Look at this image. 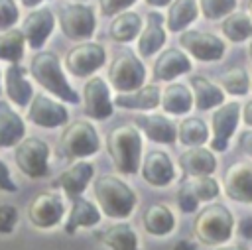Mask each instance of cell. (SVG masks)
I'll list each match as a JSON object with an SVG mask.
<instances>
[{"instance_id":"cell-20","label":"cell","mask_w":252,"mask_h":250,"mask_svg":"<svg viewBox=\"0 0 252 250\" xmlns=\"http://www.w3.org/2000/svg\"><path fill=\"white\" fill-rule=\"evenodd\" d=\"M189 69H191V61L181 49H165L154 63L152 75L156 81H171L177 75L187 73Z\"/></svg>"},{"instance_id":"cell-47","label":"cell","mask_w":252,"mask_h":250,"mask_svg":"<svg viewBox=\"0 0 252 250\" xmlns=\"http://www.w3.org/2000/svg\"><path fill=\"white\" fill-rule=\"evenodd\" d=\"M146 2H148L150 6H158V8H159V6H167V4H169V0H146Z\"/></svg>"},{"instance_id":"cell-38","label":"cell","mask_w":252,"mask_h":250,"mask_svg":"<svg viewBox=\"0 0 252 250\" xmlns=\"http://www.w3.org/2000/svg\"><path fill=\"white\" fill-rule=\"evenodd\" d=\"M199 2H201V12L209 20L228 16L236 8V0H199Z\"/></svg>"},{"instance_id":"cell-12","label":"cell","mask_w":252,"mask_h":250,"mask_svg":"<svg viewBox=\"0 0 252 250\" xmlns=\"http://www.w3.org/2000/svg\"><path fill=\"white\" fill-rule=\"evenodd\" d=\"M63 211H65V207H63L61 197L53 191H45V193H39L37 197H33V201L30 203L28 219L37 228H51V226L59 224Z\"/></svg>"},{"instance_id":"cell-42","label":"cell","mask_w":252,"mask_h":250,"mask_svg":"<svg viewBox=\"0 0 252 250\" xmlns=\"http://www.w3.org/2000/svg\"><path fill=\"white\" fill-rule=\"evenodd\" d=\"M0 189L2 191H8V193H14L16 191V183L10 177V169H8V165L2 159H0Z\"/></svg>"},{"instance_id":"cell-19","label":"cell","mask_w":252,"mask_h":250,"mask_svg":"<svg viewBox=\"0 0 252 250\" xmlns=\"http://www.w3.org/2000/svg\"><path fill=\"white\" fill-rule=\"evenodd\" d=\"M93 173H94L93 163H89V161H75L69 169H65L53 181V187H61L71 199H75V197H79L87 189L89 181L93 179Z\"/></svg>"},{"instance_id":"cell-22","label":"cell","mask_w":252,"mask_h":250,"mask_svg":"<svg viewBox=\"0 0 252 250\" xmlns=\"http://www.w3.org/2000/svg\"><path fill=\"white\" fill-rule=\"evenodd\" d=\"M179 165L187 177L193 175H211L217 167V159L211 150H205L201 146L189 148L179 156Z\"/></svg>"},{"instance_id":"cell-46","label":"cell","mask_w":252,"mask_h":250,"mask_svg":"<svg viewBox=\"0 0 252 250\" xmlns=\"http://www.w3.org/2000/svg\"><path fill=\"white\" fill-rule=\"evenodd\" d=\"M173 250H197V246H195L191 240H179V242L173 246Z\"/></svg>"},{"instance_id":"cell-41","label":"cell","mask_w":252,"mask_h":250,"mask_svg":"<svg viewBox=\"0 0 252 250\" xmlns=\"http://www.w3.org/2000/svg\"><path fill=\"white\" fill-rule=\"evenodd\" d=\"M98 2H100V10L104 16H114L116 12H122L128 6H132L136 0H98Z\"/></svg>"},{"instance_id":"cell-36","label":"cell","mask_w":252,"mask_h":250,"mask_svg":"<svg viewBox=\"0 0 252 250\" xmlns=\"http://www.w3.org/2000/svg\"><path fill=\"white\" fill-rule=\"evenodd\" d=\"M24 57V35L20 30H10L0 33V59L10 63H20Z\"/></svg>"},{"instance_id":"cell-29","label":"cell","mask_w":252,"mask_h":250,"mask_svg":"<svg viewBox=\"0 0 252 250\" xmlns=\"http://www.w3.org/2000/svg\"><path fill=\"white\" fill-rule=\"evenodd\" d=\"M191 87H193V98H195L197 110H209V108L220 106L224 100V93L220 91V87H217L209 79L195 75L191 77Z\"/></svg>"},{"instance_id":"cell-34","label":"cell","mask_w":252,"mask_h":250,"mask_svg":"<svg viewBox=\"0 0 252 250\" xmlns=\"http://www.w3.org/2000/svg\"><path fill=\"white\" fill-rule=\"evenodd\" d=\"M177 138L183 146L195 148L209 140V128L201 118H185L177 128Z\"/></svg>"},{"instance_id":"cell-26","label":"cell","mask_w":252,"mask_h":250,"mask_svg":"<svg viewBox=\"0 0 252 250\" xmlns=\"http://www.w3.org/2000/svg\"><path fill=\"white\" fill-rule=\"evenodd\" d=\"M6 93L18 106H26L33 96V89L26 79V69L20 63H12L6 69Z\"/></svg>"},{"instance_id":"cell-23","label":"cell","mask_w":252,"mask_h":250,"mask_svg":"<svg viewBox=\"0 0 252 250\" xmlns=\"http://www.w3.org/2000/svg\"><path fill=\"white\" fill-rule=\"evenodd\" d=\"M136 128L144 130L146 136L154 142H159V144H173L175 138H177V130L175 126L165 118V116H159V114H142V116H136Z\"/></svg>"},{"instance_id":"cell-15","label":"cell","mask_w":252,"mask_h":250,"mask_svg":"<svg viewBox=\"0 0 252 250\" xmlns=\"http://www.w3.org/2000/svg\"><path fill=\"white\" fill-rule=\"evenodd\" d=\"M238 118H240V104L238 102H226V104H220L219 110H215L211 150L224 152L228 148V140L236 130Z\"/></svg>"},{"instance_id":"cell-44","label":"cell","mask_w":252,"mask_h":250,"mask_svg":"<svg viewBox=\"0 0 252 250\" xmlns=\"http://www.w3.org/2000/svg\"><path fill=\"white\" fill-rule=\"evenodd\" d=\"M238 232H240V236H244V238H252V219H250V217H246V219L240 220Z\"/></svg>"},{"instance_id":"cell-10","label":"cell","mask_w":252,"mask_h":250,"mask_svg":"<svg viewBox=\"0 0 252 250\" xmlns=\"http://www.w3.org/2000/svg\"><path fill=\"white\" fill-rule=\"evenodd\" d=\"M179 43L199 61H217L224 55V41L209 31L187 30L179 35Z\"/></svg>"},{"instance_id":"cell-18","label":"cell","mask_w":252,"mask_h":250,"mask_svg":"<svg viewBox=\"0 0 252 250\" xmlns=\"http://www.w3.org/2000/svg\"><path fill=\"white\" fill-rule=\"evenodd\" d=\"M142 177L154 187L169 185L175 177V169L169 156L159 150L150 152L142 161Z\"/></svg>"},{"instance_id":"cell-6","label":"cell","mask_w":252,"mask_h":250,"mask_svg":"<svg viewBox=\"0 0 252 250\" xmlns=\"http://www.w3.org/2000/svg\"><path fill=\"white\" fill-rule=\"evenodd\" d=\"M14 159L20 171L32 179H39L49 173V146L41 138H22L16 144Z\"/></svg>"},{"instance_id":"cell-3","label":"cell","mask_w":252,"mask_h":250,"mask_svg":"<svg viewBox=\"0 0 252 250\" xmlns=\"http://www.w3.org/2000/svg\"><path fill=\"white\" fill-rule=\"evenodd\" d=\"M94 199L100 211L112 219H126L136 207V193L118 177L102 175L94 181Z\"/></svg>"},{"instance_id":"cell-1","label":"cell","mask_w":252,"mask_h":250,"mask_svg":"<svg viewBox=\"0 0 252 250\" xmlns=\"http://www.w3.org/2000/svg\"><path fill=\"white\" fill-rule=\"evenodd\" d=\"M106 150L120 173L134 175L140 169L142 136L136 126H118L106 136Z\"/></svg>"},{"instance_id":"cell-33","label":"cell","mask_w":252,"mask_h":250,"mask_svg":"<svg viewBox=\"0 0 252 250\" xmlns=\"http://www.w3.org/2000/svg\"><path fill=\"white\" fill-rule=\"evenodd\" d=\"M197 18V2L195 0H173L167 10V28L171 31L185 30Z\"/></svg>"},{"instance_id":"cell-4","label":"cell","mask_w":252,"mask_h":250,"mask_svg":"<svg viewBox=\"0 0 252 250\" xmlns=\"http://www.w3.org/2000/svg\"><path fill=\"white\" fill-rule=\"evenodd\" d=\"M232 228H234V219L230 211L220 203L207 205L193 222L195 236L207 246H217L226 242L232 234Z\"/></svg>"},{"instance_id":"cell-7","label":"cell","mask_w":252,"mask_h":250,"mask_svg":"<svg viewBox=\"0 0 252 250\" xmlns=\"http://www.w3.org/2000/svg\"><path fill=\"white\" fill-rule=\"evenodd\" d=\"M108 79L110 85L120 91V93H132L136 89H140L146 81V67L144 63L132 55V53H122L118 55L110 67H108Z\"/></svg>"},{"instance_id":"cell-45","label":"cell","mask_w":252,"mask_h":250,"mask_svg":"<svg viewBox=\"0 0 252 250\" xmlns=\"http://www.w3.org/2000/svg\"><path fill=\"white\" fill-rule=\"evenodd\" d=\"M242 118H244V122H246L248 126H252V100H248V102L244 104V108H242Z\"/></svg>"},{"instance_id":"cell-16","label":"cell","mask_w":252,"mask_h":250,"mask_svg":"<svg viewBox=\"0 0 252 250\" xmlns=\"http://www.w3.org/2000/svg\"><path fill=\"white\" fill-rule=\"evenodd\" d=\"M28 118L37 124V126H43V128H55V126H61L67 122L69 114L65 110L63 104L51 100L49 96L45 94H33L32 96V104H30V110H28Z\"/></svg>"},{"instance_id":"cell-25","label":"cell","mask_w":252,"mask_h":250,"mask_svg":"<svg viewBox=\"0 0 252 250\" xmlns=\"http://www.w3.org/2000/svg\"><path fill=\"white\" fill-rule=\"evenodd\" d=\"M94 236H96V240L106 244L110 250H140L138 248V236L128 222L110 224L104 230H98Z\"/></svg>"},{"instance_id":"cell-27","label":"cell","mask_w":252,"mask_h":250,"mask_svg":"<svg viewBox=\"0 0 252 250\" xmlns=\"http://www.w3.org/2000/svg\"><path fill=\"white\" fill-rule=\"evenodd\" d=\"M161 91L158 85H142L132 93H122L114 98L112 104L120 108H136V110H150L159 104Z\"/></svg>"},{"instance_id":"cell-50","label":"cell","mask_w":252,"mask_h":250,"mask_svg":"<svg viewBox=\"0 0 252 250\" xmlns=\"http://www.w3.org/2000/svg\"><path fill=\"white\" fill-rule=\"evenodd\" d=\"M248 14L252 16V0H248Z\"/></svg>"},{"instance_id":"cell-21","label":"cell","mask_w":252,"mask_h":250,"mask_svg":"<svg viewBox=\"0 0 252 250\" xmlns=\"http://www.w3.org/2000/svg\"><path fill=\"white\" fill-rule=\"evenodd\" d=\"M146 28L138 39V53L142 57L154 55L163 43H165V31H163V16L159 12H150L146 16Z\"/></svg>"},{"instance_id":"cell-11","label":"cell","mask_w":252,"mask_h":250,"mask_svg":"<svg viewBox=\"0 0 252 250\" xmlns=\"http://www.w3.org/2000/svg\"><path fill=\"white\" fill-rule=\"evenodd\" d=\"M104 59H106L104 47L98 45V43L87 41V43H81V45L73 47L67 53L65 65H67L71 75H75V77H89V75H93L94 71H98L102 67Z\"/></svg>"},{"instance_id":"cell-28","label":"cell","mask_w":252,"mask_h":250,"mask_svg":"<svg viewBox=\"0 0 252 250\" xmlns=\"http://www.w3.org/2000/svg\"><path fill=\"white\" fill-rule=\"evenodd\" d=\"M100 220V211L87 199H83L81 195L73 199V207L69 213V219L65 222V232L73 234L77 228H85V226H94Z\"/></svg>"},{"instance_id":"cell-8","label":"cell","mask_w":252,"mask_h":250,"mask_svg":"<svg viewBox=\"0 0 252 250\" xmlns=\"http://www.w3.org/2000/svg\"><path fill=\"white\" fill-rule=\"evenodd\" d=\"M59 24H61L63 33L69 39H75V41L89 39L94 33V28H96L94 14L85 4L63 6L61 12H59Z\"/></svg>"},{"instance_id":"cell-2","label":"cell","mask_w":252,"mask_h":250,"mask_svg":"<svg viewBox=\"0 0 252 250\" xmlns=\"http://www.w3.org/2000/svg\"><path fill=\"white\" fill-rule=\"evenodd\" d=\"M30 73H32V77L45 91H49L57 98H61L65 102H71V104H77L79 102V94L67 83V79H65L63 71H61L59 59H57L55 53H51V51H39V53H35L32 57V63H30Z\"/></svg>"},{"instance_id":"cell-48","label":"cell","mask_w":252,"mask_h":250,"mask_svg":"<svg viewBox=\"0 0 252 250\" xmlns=\"http://www.w3.org/2000/svg\"><path fill=\"white\" fill-rule=\"evenodd\" d=\"M217 250H246L244 246H238V244H230V246H219Z\"/></svg>"},{"instance_id":"cell-24","label":"cell","mask_w":252,"mask_h":250,"mask_svg":"<svg viewBox=\"0 0 252 250\" xmlns=\"http://www.w3.org/2000/svg\"><path fill=\"white\" fill-rule=\"evenodd\" d=\"M26 134L24 120L6 100H0V148L16 146Z\"/></svg>"},{"instance_id":"cell-37","label":"cell","mask_w":252,"mask_h":250,"mask_svg":"<svg viewBox=\"0 0 252 250\" xmlns=\"http://www.w3.org/2000/svg\"><path fill=\"white\" fill-rule=\"evenodd\" d=\"M219 83L230 93V94H246L248 89H250V81H248V75L244 69H238V67H232L228 71H224L219 79Z\"/></svg>"},{"instance_id":"cell-49","label":"cell","mask_w":252,"mask_h":250,"mask_svg":"<svg viewBox=\"0 0 252 250\" xmlns=\"http://www.w3.org/2000/svg\"><path fill=\"white\" fill-rule=\"evenodd\" d=\"M22 2H24V6H30V8H32V6H35V4H39L41 0H22Z\"/></svg>"},{"instance_id":"cell-9","label":"cell","mask_w":252,"mask_h":250,"mask_svg":"<svg viewBox=\"0 0 252 250\" xmlns=\"http://www.w3.org/2000/svg\"><path fill=\"white\" fill-rule=\"evenodd\" d=\"M219 195V185L211 175L187 177L177 191V205L183 213L197 211L201 201H211Z\"/></svg>"},{"instance_id":"cell-39","label":"cell","mask_w":252,"mask_h":250,"mask_svg":"<svg viewBox=\"0 0 252 250\" xmlns=\"http://www.w3.org/2000/svg\"><path fill=\"white\" fill-rule=\"evenodd\" d=\"M18 22V6L14 0H0V30H8Z\"/></svg>"},{"instance_id":"cell-43","label":"cell","mask_w":252,"mask_h":250,"mask_svg":"<svg viewBox=\"0 0 252 250\" xmlns=\"http://www.w3.org/2000/svg\"><path fill=\"white\" fill-rule=\"evenodd\" d=\"M238 148H240L244 154L252 156V130L240 132V136H238Z\"/></svg>"},{"instance_id":"cell-5","label":"cell","mask_w":252,"mask_h":250,"mask_svg":"<svg viewBox=\"0 0 252 250\" xmlns=\"http://www.w3.org/2000/svg\"><path fill=\"white\" fill-rule=\"evenodd\" d=\"M100 148V140L98 134L94 130V126L87 120H75L71 122L61 138H59V152L65 157H87L96 154Z\"/></svg>"},{"instance_id":"cell-31","label":"cell","mask_w":252,"mask_h":250,"mask_svg":"<svg viewBox=\"0 0 252 250\" xmlns=\"http://www.w3.org/2000/svg\"><path fill=\"white\" fill-rule=\"evenodd\" d=\"M144 226L150 234L163 236L169 234L175 226V217L165 205H152L144 213Z\"/></svg>"},{"instance_id":"cell-14","label":"cell","mask_w":252,"mask_h":250,"mask_svg":"<svg viewBox=\"0 0 252 250\" xmlns=\"http://www.w3.org/2000/svg\"><path fill=\"white\" fill-rule=\"evenodd\" d=\"M83 100H85V114L89 118L104 120L114 112L108 83L100 77H93L87 81V85L83 89Z\"/></svg>"},{"instance_id":"cell-13","label":"cell","mask_w":252,"mask_h":250,"mask_svg":"<svg viewBox=\"0 0 252 250\" xmlns=\"http://www.w3.org/2000/svg\"><path fill=\"white\" fill-rule=\"evenodd\" d=\"M222 187L228 199L252 205V161L242 159L228 165L222 175Z\"/></svg>"},{"instance_id":"cell-32","label":"cell","mask_w":252,"mask_h":250,"mask_svg":"<svg viewBox=\"0 0 252 250\" xmlns=\"http://www.w3.org/2000/svg\"><path fill=\"white\" fill-rule=\"evenodd\" d=\"M140 26H142V20L136 12H122L118 14L112 22H110V28H108V35L114 39V41H132L138 31H140Z\"/></svg>"},{"instance_id":"cell-17","label":"cell","mask_w":252,"mask_h":250,"mask_svg":"<svg viewBox=\"0 0 252 250\" xmlns=\"http://www.w3.org/2000/svg\"><path fill=\"white\" fill-rule=\"evenodd\" d=\"M53 24H55V20H53L51 10L39 8V10H33L32 14H28L20 31H22V35L28 41L30 47L39 49L45 43V39L49 37L51 30H53Z\"/></svg>"},{"instance_id":"cell-51","label":"cell","mask_w":252,"mask_h":250,"mask_svg":"<svg viewBox=\"0 0 252 250\" xmlns=\"http://www.w3.org/2000/svg\"><path fill=\"white\" fill-rule=\"evenodd\" d=\"M248 55H250V59H252V43H250V47H248Z\"/></svg>"},{"instance_id":"cell-35","label":"cell","mask_w":252,"mask_h":250,"mask_svg":"<svg viewBox=\"0 0 252 250\" xmlns=\"http://www.w3.org/2000/svg\"><path fill=\"white\" fill-rule=\"evenodd\" d=\"M222 33L230 41H244L252 35V20L242 12H230L222 22Z\"/></svg>"},{"instance_id":"cell-40","label":"cell","mask_w":252,"mask_h":250,"mask_svg":"<svg viewBox=\"0 0 252 250\" xmlns=\"http://www.w3.org/2000/svg\"><path fill=\"white\" fill-rule=\"evenodd\" d=\"M18 222V211L12 205H0V234H10Z\"/></svg>"},{"instance_id":"cell-30","label":"cell","mask_w":252,"mask_h":250,"mask_svg":"<svg viewBox=\"0 0 252 250\" xmlns=\"http://www.w3.org/2000/svg\"><path fill=\"white\" fill-rule=\"evenodd\" d=\"M159 102H161V108L167 114L179 116V114L189 112V108L193 104V94L189 93V89L185 85L173 83V85L165 87V91L159 96Z\"/></svg>"}]
</instances>
